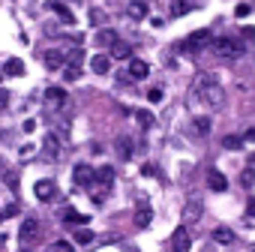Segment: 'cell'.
Instances as JSON below:
<instances>
[{
	"instance_id": "cell-30",
	"label": "cell",
	"mask_w": 255,
	"mask_h": 252,
	"mask_svg": "<svg viewBox=\"0 0 255 252\" xmlns=\"http://www.w3.org/2000/svg\"><path fill=\"white\" fill-rule=\"evenodd\" d=\"M75 243H81V246H87V243H93V231H90V228H81V231L75 234Z\"/></svg>"
},
{
	"instance_id": "cell-25",
	"label": "cell",
	"mask_w": 255,
	"mask_h": 252,
	"mask_svg": "<svg viewBox=\"0 0 255 252\" xmlns=\"http://www.w3.org/2000/svg\"><path fill=\"white\" fill-rule=\"evenodd\" d=\"M96 42H99V45H114V42H120V39H117L114 30H99V33H96Z\"/></svg>"
},
{
	"instance_id": "cell-21",
	"label": "cell",
	"mask_w": 255,
	"mask_h": 252,
	"mask_svg": "<svg viewBox=\"0 0 255 252\" xmlns=\"http://www.w3.org/2000/svg\"><path fill=\"white\" fill-rule=\"evenodd\" d=\"M147 72H150V66H147L144 60H138V57L129 60V75H132V78H147Z\"/></svg>"
},
{
	"instance_id": "cell-41",
	"label": "cell",
	"mask_w": 255,
	"mask_h": 252,
	"mask_svg": "<svg viewBox=\"0 0 255 252\" xmlns=\"http://www.w3.org/2000/svg\"><path fill=\"white\" fill-rule=\"evenodd\" d=\"M24 252H30V249H24Z\"/></svg>"
},
{
	"instance_id": "cell-16",
	"label": "cell",
	"mask_w": 255,
	"mask_h": 252,
	"mask_svg": "<svg viewBox=\"0 0 255 252\" xmlns=\"http://www.w3.org/2000/svg\"><path fill=\"white\" fill-rule=\"evenodd\" d=\"M45 102H48L51 108L63 105V102H66V90H63V87H48V90H45Z\"/></svg>"
},
{
	"instance_id": "cell-34",
	"label": "cell",
	"mask_w": 255,
	"mask_h": 252,
	"mask_svg": "<svg viewBox=\"0 0 255 252\" xmlns=\"http://www.w3.org/2000/svg\"><path fill=\"white\" fill-rule=\"evenodd\" d=\"M249 12H252V6H246V3H240V6L234 9V15H237V18H246Z\"/></svg>"
},
{
	"instance_id": "cell-35",
	"label": "cell",
	"mask_w": 255,
	"mask_h": 252,
	"mask_svg": "<svg viewBox=\"0 0 255 252\" xmlns=\"http://www.w3.org/2000/svg\"><path fill=\"white\" fill-rule=\"evenodd\" d=\"M63 78H66V81H75V78H78V69H72V66H63Z\"/></svg>"
},
{
	"instance_id": "cell-38",
	"label": "cell",
	"mask_w": 255,
	"mask_h": 252,
	"mask_svg": "<svg viewBox=\"0 0 255 252\" xmlns=\"http://www.w3.org/2000/svg\"><path fill=\"white\" fill-rule=\"evenodd\" d=\"M147 99H150V102H159V99H162V90H159V87H153V90L147 93Z\"/></svg>"
},
{
	"instance_id": "cell-4",
	"label": "cell",
	"mask_w": 255,
	"mask_h": 252,
	"mask_svg": "<svg viewBox=\"0 0 255 252\" xmlns=\"http://www.w3.org/2000/svg\"><path fill=\"white\" fill-rule=\"evenodd\" d=\"M72 177H75V186L90 189V186H93V180H96V171H93L87 162H78V165L72 168Z\"/></svg>"
},
{
	"instance_id": "cell-6",
	"label": "cell",
	"mask_w": 255,
	"mask_h": 252,
	"mask_svg": "<svg viewBox=\"0 0 255 252\" xmlns=\"http://www.w3.org/2000/svg\"><path fill=\"white\" fill-rule=\"evenodd\" d=\"M201 198H189L186 204H183V225H192V222H198L201 219Z\"/></svg>"
},
{
	"instance_id": "cell-11",
	"label": "cell",
	"mask_w": 255,
	"mask_h": 252,
	"mask_svg": "<svg viewBox=\"0 0 255 252\" xmlns=\"http://www.w3.org/2000/svg\"><path fill=\"white\" fill-rule=\"evenodd\" d=\"M150 219H153L150 204H147V201H138V207H135V225H138V228H147Z\"/></svg>"
},
{
	"instance_id": "cell-24",
	"label": "cell",
	"mask_w": 255,
	"mask_h": 252,
	"mask_svg": "<svg viewBox=\"0 0 255 252\" xmlns=\"http://www.w3.org/2000/svg\"><path fill=\"white\" fill-rule=\"evenodd\" d=\"M96 180H99L102 186H111V183H114V171H111V165H102V168L96 171Z\"/></svg>"
},
{
	"instance_id": "cell-13",
	"label": "cell",
	"mask_w": 255,
	"mask_h": 252,
	"mask_svg": "<svg viewBox=\"0 0 255 252\" xmlns=\"http://www.w3.org/2000/svg\"><path fill=\"white\" fill-rule=\"evenodd\" d=\"M90 69H93L96 75H105V72L111 69V54H93V57H90Z\"/></svg>"
},
{
	"instance_id": "cell-39",
	"label": "cell",
	"mask_w": 255,
	"mask_h": 252,
	"mask_svg": "<svg viewBox=\"0 0 255 252\" xmlns=\"http://www.w3.org/2000/svg\"><path fill=\"white\" fill-rule=\"evenodd\" d=\"M243 138H246V141H255V129H249V132H246Z\"/></svg>"
},
{
	"instance_id": "cell-2",
	"label": "cell",
	"mask_w": 255,
	"mask_h": 252,
	"mask_svg": "<svg viewBox=\"0 0 255 252\" xmlns=\"http://www.w3.org/2000/svg\"><path fill=\"white\" fill-rule=\"evenodd\" d=\"M39 237H42V225H39V219L30 216V219H24V222L18 225V240H21L24 246H27V243H36Z\"/></svg>"
},
{
	"instance_id": "cell-40",
	"label": "cell",
	"mask_w": 255,
	"mask_h": 252,
	"mask_svg": "<svg viewBox=\"0 0 255 252\" xmlns=\"http://www.w3.org/2000/svg\"><path fill=\"white\" fill-rule=\"evenodd\" d=\"M249 213L255 216V198H249Z\"/></svg>"
},
{
	"instance_id": "cell-18",
	"label": "cell",
	"mask_w": 255,
	"mask_h": 252,
	"mask_svg": "<svg viewBox=\"0 0 255 252\" xmlns=\"http://www.w3.org/2000/svg\"><path fill=\"white\" fill-rule=\"evenodd\" d=\"M210 237H213V243H219V246L234 243V231H231V228H222V225H219V228H213V234H210Z\"/></svg>"
},
{
	"instance_id": "cell-15",
	"label": "cell",
	"mask_w": 255,
	"mask_h": 252,
	"mask_svg": "<svg viewBox=\"0 0 255 252\" xmlns=\"http://www.w3.org/2000/svg\"><path fill=\"white\" fill-rule=\"evenodd\" d=\"M111 60H132V45L129 42H114L111 45Z\"/></svg>"
},
{
	"instance_id": "cell-1",
	"label": "cell",
	"mask_w": 255,
	"mask_h": 252,
	"mask_svg": "<svg viewBox=\"0 0 255 252\" xmlns=\"http://www.w3.org/2000/svg\"><path fill=\"white\" fill-rule=\"evenodd\" d=\"M192 99H201L210 108H222L225 105V90L219 87V81L213 75H198L195 87H192Z\"/></svg>"
},
{
	"instance_id": "cell-5",
	"label": "cell",
	"mask_w": 255,
	"mask_h": 252,
	"mask_svg": "<svg viewBox=\"0 0 255 252\" xmlns=\"http://www.w3.org/2000/svg\"><path fill=\"white\" fill-rule=\"evenodd\" d=\"M189 246H192V240H189V228H186V225L174 228V234H171V249H174V252H189Z\"/></svg>"
},
{
	"instance_id": "cell-36",
	"label": "cell",
	"mask_w": 255,
	"mask_h": 252,
	"mask_svg": "<svg viewBox=\"0 0 255 252\" xmlns=\"http://www.w3.org/2000/svg\"><path fill=\"white\" fill-rule=\"evenodd\" d=\"M240 183H243V186L249 189V186L255 183V174H252V171H243V177H240Z\"/></svg>"
},
{
	"instance_id": "cell-33",
	"label": "cell",
	"mask_w": 255,
	"mask_h": 252,
	"mask_svg": "<svg viewBox=\"0 0 255 252\" xmlns=\"http://www.w3.org/2000/svg\"><path fill=\"white\" fill-rule=\"evenodd\" d=\"M51 249H54V252H75V249H72V246H69L66 240H57V243H54Z\"/></svg>"
},
{
	"instance_id": "cell-20",
	"label": "cell",
	"mask_w": 255,
	"mask_h": 252,
	"mask_svg": "<svg viewBox=\"0 0 255 252\" xmlns=\"http://www.w3.org/2000/svg\"><path fill=\"white\" fill-rule=\"evenodd\" d=\"M45 66H48V69H63V66H66V54H60V51H45Z\"/></svg>"
},
{
	"instance_id": "cell-23",
	"label": "cell",
	"mask_w": 255,
	"mask_h": 252,
	"mask_svg": "<svg viewBox=\"0 0 255 252\" xmlns=\"http://www.w3.org/2000/svg\"><path fill=\"white\" fill-rule=\"evenodd\" d=\"M3 72H6V75H24V63H21L18 57H9L6 66H3Z\"/></svg>"
},
{
	"instance_id": "cell-3",
	"label": "cell",
	"mask_w": 255,
	"mask_h": 252,
	"mask_svg": "<svg viewBox=\"0 0 255 252\" xmlns=\"http://www.w3.org/2000/svg\"><path fill=\"white\" fill-rule=\"evenodd\" d=\"M213 54H219V57H240V54H243V42L222 36V39L213 42Z\"/></svg>"
},
{
	"instance_id": "cell-14",
	"label": "cell",
	"mask_w": 255,
	"mask_h": 252,
	"mask_svg": "<svg viewBox=\"0 0 255 252\" xmlns=\"http://www.w3.org/2000/svg\"><path fill=\"white\" fill-rule=\"evenodd\" d=\"M42 150H45L51 159H57V156H60V138H57V132H48V135L42 138Z\"/></svg>"
},
{
	"instance_id": "cell-28",
	"label": "cell",
	"mask_w": 255,
	"mask_h": 252,
	"mask_svg": "<svg viewBox=\"0 0 255 252\" xmlns=\"http://www.w3.org/2000/svg\"><path fill=\"white\" fill-rule=\"evenodd\" d=\"M135 120L144 126V129H150V126L156 123V120H153V114H150V111H144V108H141V111H135Z\"/></svg>"
},
{
	"instance_id": "cell-17",
	"label": "cell",
	"mask_w": 255,
	"mask_h": 252,
	"mask_svg": "<svg viewBox=\"0 0 255 252\" xmlns=\"http://www.w3.org/2000/svg\"><path fill=\"white\" fill-rule=\"evenodd\" d=\"M207 186H210L213 192H225V189H228V180H225L222 171H210V174H207Z\"/></svg>"
},
{
	"instance_id": "cell-19",
	"label": "cell",
	"mask_w": 255,
	"mask_h": 252,
	"mask_svg": "<svg viewBox=\"0 0 255 252\" xmlns=\"http://www.w3.org/2000/svg\"><path fill=\"white\" fill-rule=\"evenodd\" d=\"M114 147H117V156H120V159H132V138H126V135H120Z\"/></svg>"
},
{
	"instance_id": "cell-10",
	"label": "cell",
	"mask_w": 255,
	"mask_h": 252,
	"mask_svg": "<svg viewBox=\"0 0 255 252\" xmlns=\"http://www.w3.org/2000/svg\"><path fill=\"white\" fill-rule=\"evenodd\" d=\"M126 15H129L132 21H144V18L150 15V9H147V3H144V0H132V3L126 6Z\"/></svg>"
},
{
	"instance_id": "cell-26",
	"label": "cell",
	"mask_w": 255,
	"mask_h": 252,
	"mask_svg": "<svg viewBox=\"0 0 255 252\" xmlns=\"http://www.w3.org/2000/svg\"><path fill=\"white\" fill-rule=\"evenodd\" d=\"M81 60H84L81 48H72V51L66 54V66H72V69H81Z\"/></svg>"
},
{
	"instance_id": "cell-12",
	"label": "cell",
	"mask_w": 255,
	"mask_h": 252,
	"mask_svg": "<svg viewBox=\"0 0 255 252\" xmlns=\"http://www.w3.org/2000/svg\"><path fill=\"white\" fill-rule=\"evenodd\" d=\"M210 129H213L210 117H192V135H198V138H207V135H210Z\"/></svg>"
},
{
	"instance_id": "cell-31",
	"label": "cell",
	"mask_w": 255,
	"mask_h": 252,
	"mask_svg": "<svg viewBox=\"0 0 255 252\" xmlns=\"http://www.w3.org/2000/svg\"><path fill=\"white\" fill-rule=\"evenodd\" d=\"M18 210H21V207H18V201H15V204H6L3 210H0V219H12Z\"/></svg>"
},
{
	"instance_id": "cell-9",
	"label": "cell",
	"mask_w": 255,
	"mask_h": 252,
	"mask_svg": "<svg viewBox=\"0 0 255 252\" xmlns=\"http://www.w3.org/2000/svg\"><path fill=\"white\" fill-rule=\"evenodd\" d=\"M54 192H57V186H54V180H36V186H33V195L39 198V201H51L54 198Z\"/></svg>"
},
{
	"instance_id": "cell-37",
	"label": "cell",
	"mask_w": 255,
	"mask_h": 252,
	"mask_svg": "<svg viewBox=\"0 0 255 252\" xmlns=\"http://www.w3.org/2000/svg\"><path fill=\"white\" fill-rule=\"evenodd\" d=\"M6 105H9V90L0 87V108H6Z\"/></svg>"
},
{
	"instance_id": "cell-22",
	"label": "cell",
	"mask_w": 255,
	"mask_h": 252,
	"mask_svg": "<svg viewBox=\"0 0 255 252\" xmlns=\"http://www.w3.org/2000/svg\"><path fill=\"white\" fill-rule=\"evenodd\" d=\"M189 9H192L189 0H174V3H171V18H183Z\"/></svg>"
},
{
	"instance_id": "cell-29",
	"label": "cell",
	"mask_w": 255,
	"mask_h": 252,
	"mask_svg": "<svg viewBox=\"0 0 255 252\" xmlns=\"http://www.w3.org/2000/svg\"><path fill=\"white\" fill-rule=\"evenodd\" d=\"M63 222H78V225H87V216L75 213V210H63Z\"/></svg>"
},
{
	"instance_id": "cell-32",
	"label": "cell",
	"mask_w": 255,
	"mask_h": 252,
	"mask_svg": "<svg viewBox=\"0 0 255 252\" xmlns=\"http://www.w3.org/2000/svg\"><path fill=\"white\" fill-rule=\"evenodd\" d=\"M90 24H105V12L102 9H90Z\"/></svg>"
},
{
	"instance_id": "cell-8",
	"label": "cell",
	"mask_w": 255,
	"mask_h": 252,
	"mask_svg": "<svg viewBox=\"0 0 255 252\" xmlns=\"http://www.w3.org/2000/svg\"><path fill=\"white\" fill-rule=\"evenodd\" d=\"M204 45H210V30H195V33L183 42L186 51H198V48H204Z\"/></svg>"
},
{
	"instance_id": "cell-27",
	"label": "cell",
	"mask_w": 255,
	"mask_h": 252,
	"mask_svg": "<svg viewBox=\"0 0 255 252\" xmlns=\"http://www.w3.org/2000/svg\"><path fill=\"white\" fill-rule=\"evenodd\" d=\"M243 141H246L243 135H225V138H222V147H228V150H240Z\"/></svg>"
},
{
	"instance_id": "cell-7",
	"label": "cell",
	"mask_w": 255,
	"mask_h": 252,
	"mask_svg": "<svg viewBox=\"0 0 255 252\" xmlns=\"http://www.w3.org/2000/svg\"><path fill=\"white\" fill-rule=\"evenodd\" d=\"M45 9H51V12H54V15H57V18L66 24V27H72V24H75V15L66 9V3H60V0H48V3H45Z\"/></svg>"
}]
</instances>
